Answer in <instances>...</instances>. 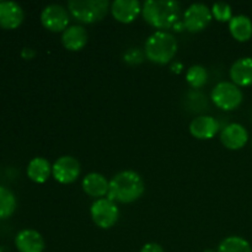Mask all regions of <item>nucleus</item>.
Here are the masks:
<instances>
[{
    "mask_svg": "<svg viewBox=\"0 0 252 252\" xmlns=\"http://www.w3.org/2000/svg\"><path fill=\"white\" fill-rule=\"evenodd\" d=\"M144 181L135 171H121L111 179L107 198L120 203H132L144 193Z\"/></svg>",
    "mask_w": 252,
    "mask_h": 252,
    "instance_id": "f257e3e1",
    "label": "nucleus"
},
{
    "mask_svg": "<svg viewBox=\"0 0 252 252\" xmlns=\"http://www.w3.org/2000/svg\"><path fill=\"white\" fill-rule=\"evenodd\" d=\"M142 15L145 21L155 29H172L180 20L181 4L172 0H148L143 4Z\"/></svg>",
    "mask_w": 252,
    "mask_h": 252,
    "instance_id": "f03ea898",
    "label": "nucleus"
},
{
    "mask_svg": "<svg viewBox=\"0 0 252 252\" xmlns=\"http://www.w3.org/2000/svg\"><path fill=\"white\" fill-rule=\"evenodd\" d=\"M177 48L179 46L174 34L166 31H157L145 42L144 53L150 62L164 65L175 58Z\"/></svg>",
    "mask_w": 252,
    "mask_h": 252,
    "instance_id": "7ed1b4c3",
    "label": "nucleus"
},
{
    "mask_svg": "<svg viewBox=\"0 0 252 252\" xmlns=\"http://www.w3.org/2000/svg\"><path fill=\"white\" fill-rule=\"evenodd\" d=\"M110 2L107 0H71L68 11L81 24H95L107 15Z\"/></svg>",
    "mask_w": 252,
    "mask_h": 252,
    "instance_id": "20e7f679",
    "label": "nucleus"
},
{
    "mask_svg": "<svg viewBox=\"0 0 252 252\" xmlns=\"http://www.w3.org/2000/svg\"><path fill=\"white\" fill-rule=\"evenodd\" d=\"M243 91L234 83L221 81L217 84L212 91V101L218 108L224 111H233L243 102Z\"/></svg>",
    "mask_w": 252,
    "mask_h": 252,
    "instance_id": "39448f33",
    "label": "nucleus"
},
{
    "mask_svg": "<svg viewBox=\"0 0 252 252\" xmlns=\"http://www.w3.org/2000/svg\"><path fill=\"white\" fill-rule=\"evenodd\" d=\"M94 223L101 229H110L117 223L120 211L118 207L110 198L96 199L90 208Z\"/></svg>",
    "mask_w": 252,
    "mask_h": 252,
    "instance_id": "423d86ee",
    "label": "nucleus"
},
{
    "mask_svg": "<svg viewBox=\"0 0 252 252\" xmlns=\"http://www.w3.org/2000/svg\"><path fill=\"white\" fill-rule=\"evenodd\" d=\"M213 15H212V10L207 6L206 4H192L191 6L187 7L184 15V24L185 29L187 31L196 33V32H201L211 24Z\"/></svg>",
    "mask_w": 252,
    "mask_h": 252,
    "instance_id": "0eeeda50",
    "label": "nucleus"
},
{
    "mask_svg": "<svg viewBox=\"0 0 252 252\" xmlns=\"http://www.w3.org/2000/svg\"><path fill=\"white\" fill-rule=\"evenodd\" d=\"M69 11L59 4L47 5L41 12V22L51 32H64L68 29Z\"/></svg>",
    "mask_w": 252,
    "mask_h": 252,
    "instance_id": "6e6552de",
    "label": "nucleus"
},
{
    "mask_svg": "<svg viewBox=\"0 0 252 252\" xmlns=\"http://www.w3.org/2000/svg\"><path fill=\"white\" fill-rule=\"evenodd\" d=\"M80 162L74 157H62L52 166V175L59 184L69 185L76 181L80 175Z\"/></svg>",
    "mask_w": 252,
    "mask_h": 252,
    "instance_id": "1a4fd4ad",
    "label": "nucleus"
},
{
    "mask_svg": "<svg viewBox=\"0 0 252 252\" xmlns=\"http://www.w3.org/2000/svg\"><path fill=\"white\" fill-rule=\"evenodd\" d=\"M249 140V133L244 126L239 123H231L223 128L220 133V142L230 150H239L246 145Z\"/></svg>",
    "mask_w": 252,
    "mask_h": 252,
    "instance_id": "9d476101",
    "label": "nucleus"
},
{
    "mask_svg": "<svg viewBox=\"0 0 252 252\" xmlns=\"http://www.w3.org/2000/svg\"><path fill=\"white\" fill-rule=\"evenodd\" d=\"M24 19L25 12L21 5L15 1H0V27L5 30L17 29Z\"/></svg>",
    "mask_w": 252,
    "mask_h": 252,
    "instance_id": "9b49d317",
    "label": "nucleus"
},
{
    "mask_svg": "<svg viewBox=\"0 0 252 252\" xmlns=\"http://www.w3.org/2000/svg\"><path fill=\"white\" fill-rule=\"evenodd\" d=\"M111 12L118 22L130 24L142 12V7L137 0H115L111 4Z\"/></svg>",
    "mask_w": 252,
    "mask_h": 252,
    "instance_id": "f8f14e48",
    "label": "nucleus"
},
{
    "mask_svg": "<svg viewBox=\"0 0 252 252\" xmlns=\"http://www.w3.org/2000/svg\"><path fill=\"white\" fill-rule=\"evenodd\" d=\"M15 246L19 252H43L44 240L41 234L33 229H24L17 233Z\"/></svg>",
    "mask_w": 252,
    "mask_h": 252,
    "instance_id": "ddd939ff",
    "label": "nucleus"
},
{
    "mask_svg": "<svg viewBox=\"0 0 252 252\" xmlns=\"http://www.w3.org/2000/svg\"><path fill=\"white\" fill-rule=\"evenodd\" d=\"M219 130V122L212 116H198L189 125V133L197 139H212Z\"/></svg>",
    "mask_w": 252,
    "mask_h": 252,
    "instance_id": "4468645a",
    "label": "nucleus"
},
{
    "mask_svg": "<svg viewBox=\"0 0 252 252\" xmlns=\"http://www.w3.org/2000/svg\"><path fill=\"white\" fill-rule=\"evenodd\" d=\"M89 39L88 31L80 25H74L68 27L62 34V43L64 48L71 52L81 51L86 46Z\"/></svg>",
    "mask_w": 252,
    "mask_h": 252,
    "instance_id": "2eb2a0df",
    "label": "nucleus"
},
{
    "mask_svg": "<svg viewBox=\"0 0 252 252\" xmlns=\"http://www.w3.org/2000/svg\"><path fill=\"white\" fill-rule=\"evenodd\" d=\"M108 189L110 181H107V179L98 172H91L84 177L83 189L88 196L97 199L103 198L106 194H108Z\"/></svg>",
    "mask_w": 252,
    "mask_h": 252,
    "instance_id": "dca6fc26",
    "label": "nucleus"
},
{
    "mask_svg": "<svg viewBox=\"0 0 252 252\" xmlns=\"http://www.w3.org/2000/svg\"><path fill=\"white\" fill-rule=\"evenodd\" d=\"M230 78L238 86L252 85V58L244 57L238 59L230 68Z\"/></svg>",
    "mask_w": 252,
    "mask_h": 252,
    "instance_id": "f3484780",
    "label": "nucleus"
},
{
    "mask_svg": "<svg viewBox=\"0 0 252 252\" xmlns=\"http://www.w3.org/2000/svg\"><path fill=\"white\" fill-rule=\"evenodd\" d=\"M52 174V165L47 159L41 157L33 158L27 166V176L36 184H43Z\"/></svg>",
    "mask_w": 252,
    "mask_h": 252,
    "instance_id": "a211bd4d",
    "label": "nucleus"
},
{
    "mask_svg": "<svg viewBox=\"0 0 252 252\" xmlns=\"http://www.w3.org/2000/svg\"><path fill=\"white\" fill-rule=\"evenodd\" d=\"M230 33L236 41L246 42L252 37V21L246 15H236L229 21Z\"/></svg>",
    "mask_w": 252,
    "mask_h": 252,
    "instance_id": "6ab92c4d",
    "label": "nucleus"
},
{
    "mask_svg": "<svg viewBox=\"0 0 252 252\" xmlns=\"http://www.w3.org/2000/svg\"><path fill=\"white\" fill-rule=\"evenodd\" d=\"M16 197L4 186H0V220L10 218L16 209Z\"/></svg>",
    "mask_w": 252,
    "mask_h": 252,
    "instance_id": "aec40b11",
    "label": "nucleus"
},
{
    "mask_svg": "<svg viewBox=\"0 0 252 252\" xmlns=\"http://www.w3.org/2000/svg\"><path fill=\"white\" fill-rule=\"evenodd\" d=\"M217 252H252V248L241 236H228L219 244Z\"/></svg>",
    "mask_w": 252,
    "mask_h": 252,
    "instance_id": "412c9836",
    "label": "nucleus"
},
{
    "mask_svg": "<svg viewBox=\"0 0 252 252\" xmlns=\"http://www.w3.org/2000/svg\"><path fill=\"white\" fill-rule=\"evenodd\" d=\"M208 74L204 66L192 65L186 73V80L193 89H199L207 83Z\"/></svg>",
    "mask_w": 252,
    "mask_h": 252,
    "instance_id": "4be33fe9",
    "label": "nucleus"
},
{
    "mask_svg": "<svg viewBox=\"0 0 252 252\" xmlns=\"http://www.w3.org/2000/svg\"><path fill=\"white\" fill-rule=\"evenodd\" d=\"M212 15L216 20L220 22H229L233 19V10L228 2L219 1L212 6Z\"/></svg>",
    "mask_w": 252,
    "mask_h": 252,
    "instance_id": "5701e85b",
    "label": "nucleus"
},
{
    "mask_svg": "<svg viewBox=\"0 0 252 252\" xmlns=\"http://www.w3.org/2000/svg\"><path fill=\"white\" fill-rule=\"evenodd\" d=\"M125 62L130 64V65H135V64H140L143 62V53L139 49L132 48L129 51L126 52L125 54Z\"/></svg>",
    "mask_w": 252,
    "mask_h": 252,
    "instance_id": "b1692460",
    "label": "nucleus"
},
{
    "mask_svg": "<svg viewBox=\"0 0 252 252\" xmlns=\"http://www.w3.org/2000/svg\"><path fill=\"white\" fill-rule=\"evenodd\" d=\"M140 252H164V249L157 243H149L145 244L144 246L142 248Z\"/></svg>",
    "mask_w": 252,
    "mask_h": 252,
    "instance_id": "393cba45",
    "label": "nucleus"
},
{
    "mask_svg": "<svg viewBox=\"0 0 252 252\" xmlns=\"http://www.w3.org/2000/svg\"><path fill=\"white\" fill-rule=\"evenodd\" d=\"M34 51L31 48H24L21 52V56L24 57L25 59H32L34 57Z\"/></svg>",
    "mask_w": 252,
    "mask_h": 252,
    "instance_id": "a878e982",
    "label": "nucleus"
},
{
    "mask_svg": "<svg viewBox=\"0 0 252 252\" xmlns=\"http://www.w3.org/2000/svg\"><path fill=\"white\" fill-rule=\"evenodd\" d=\"M172 29H174V31H177V32H181L182 30H186V29H185L184 21H181V20H179V21H177L176 24L172 26Z\"/></svg>",
    "mask_w": 252,
    "mask_h": 252,
    "instance_id": "bb28decb",
    "label": "nucleus"
},
{
    "mask_svg": "<svg viewBox=\"0 0 252 252\" xmlns=\"http://www.w3.org/2000/svg\"><path fill=\"white\" fill-rule=\"evenodd\" d=\"M204 252H217V251H214V250H206Z\"/></svg>",
    "mask_w": 252,
    "mask_h": 252,
    "instance_id": "cd10ccee",
    "label": "nucleus"
}]
</instances>
